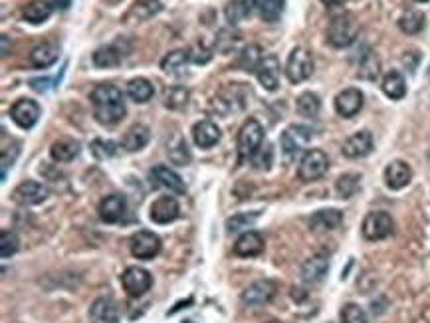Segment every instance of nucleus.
Segmentation results:
<instances>
[{
  "mask_svg": "<svg viewBox=\"0 0 430 323\" xmlns=\"http://www.w3.org/2000/svg\"><path fill=\"white\" fill-rule=\"evenodd\" d=\"M90 102L93 107V117L102 125H116L127 114L123 93L111 83L95 85L93 92L90 93Z\"/></svg>",
  "mask_w": 430,
  "mask_h": 323,
  "instance_id": "obj_1",
  "label": "nucleus"
},
{
  "mask_svg": "<svg viewBox=\"0 0 430 323\" xmlns=\"http://www.w3.org/2000/svg\"><path fill=\"white\" fill-rule=\"evenodd\" d=\"M264 145V129L258 119H248L238 131V163L252 161Z\"/></svg>",
  "mask_w": 430,
  "mask_h": 323,
  "instance_id": "obj_2",
  "label": "nucleus"
},
{
  "mask_svg": "<svg viewBox=\"0 0 430 323\" xmlns=\"http://www.w3.org/2000/svg\"><path fill=\"white\" fill-rule=\"evenodd\" d=\"M359 34V22L353 14H339L327 26V40L335 48H347Z\"/></svg>",
  "mask_w": 430,
  "mask_h": 323,
  "instance_id": "obj_3",
  "label": "nucleus"
},
{
  "mask_svg": "<svg viewBox=\"0 0 430 323\" xmlns=\"http://www.w3.org/2000/svg\"><path fill=\"white\" fill-rule=\"evenodd\" d=\"M393 228H395V222L391 219V214L387 212H381V210H375V212H369L365 220H363V226H361V232H363V238L369 240V242H379V240H384L387 236L393 234Z\"/></svg>",
  "mask_w": 430,
  "mask_h": 323,
  "instance_id": "obj_4",
  "label": "nucleus"
},
{
  "mask_svg": "<svg viewBox=\"0 0 430 323\" xmlns=\"http://www.w3.org/2000/svg\"><path fill=\"white\" fill-rule=\"evenodd\" d=\"M314 74V58L305 48H293L286 62V78L291 83H302Z\"/></svg>",
  "mask_w": 430,
  "mask_h": 323,
  "instance_id": "obj_5",
  "label": "nucleus"
},
{
  "mask_svg": "<svg viewBox=\"0 0 430 323\" xmlns=\"http://www.w3.org/2000/svg\"><path fill=\"white\" fill-rule=\"evenodd\" d=\"M329 169V157L321 149L307 151L300 161V169H298V177L303 183H312L321 179Z\"/></svg>",
  "mask_w": 430,
  "mask_h": 323,
  "instance_id": "obj_6",
  "label": "nucleus"
},
{
  "mask_svg": "<svg viewBox=\"0 0 430 323\" xmlns=\"http://www.w3.org/2000/svg\"><path fill=\"white\" fill-rule=\"evenodd\" d=\"M312 137H314V133H312L310 128H305V125H290L282 133V139H279L284 155L288 159H296L310 145Z\"/></svg>",
  "mask_w": 430,
  "mask_h": 323,
  "instance_id": "obj_7",
  "label": "nucleus"
},
{
  "mask_svg": "<svg viewBox=\"0 0 430 323\" xmlns=\"http://www.w3.org/2000/svg\"><path fill=\"white\" fill-rule=\"evenodd\" d=\"M121 286H123L129 298H141L151 289L153 277L145 268L129 266L127 270L121 274Z\"/></svg>",
  "mask_w": 430,
  "mask_h": 323,
  "instance_id": "obj_8",
  "label": "nucleus"
},
{
  "mask_svg": "<svg viewBox=\"0 0 430 323\" xmlns=\"http://www.w3.org/2000/svg\"><path fill=\"white\" fill-rule=\"evenodd\" d=\"M129 250L137 260H153L161 252V238L149 231H139L131 236Z\"/></svg>",
  "mask_w": 430,
  "mask_h": 323,
  "instance_id": "obj_9",
  "label": "nucleus"
},
{
  "mask_svg": "<svg viewBox=\"0 0 430 323\" xmlns=\"http://www.w3.org/2000/svg\"><path fill=\"white\" fill-rule=\"evenodd\" d=\"M274 296H276V284L270 280H258L242 291V301L248 308H260L274 300Z\"/></svg>",
  "mask_w": 430,
  "mask_h": 323,
  "instance_id": "obj_10",
  "label": "nucleus"
},
{
  "mask_svg": "<svg viewBox=\"0 0 430 323\" xmlns=\"http://www.w3.org/2000/svg\"><path fill=\"white\" fill-rule=\"evenodd\" d=\"M40 105L34 99H18L11 107V119L20 129H32L40 119Z\"/></svg>",
  "mask_w": 430,
  "mask_h": 323,
  "instance_id": "obj_11",
  "label": "nucleus"
},
{
  "mask_svg": "<svg viewBox=\"0 0 430 323\" xmlns=\"http://www.w3.org/2000/svg\"><path fill=\"white\" fill-rule=\"evenodd\" d=\"M12 198H14V202H18L22 207L40 205L48 198V186L36 183V181H24L12 191Z\"/></svg>",
  "mask_w": 430,
  "mask_h": 323,
  "instance_id": "obj_12",
  "label": "nucleus"
},
{
  "mask_svg": "<svg viewBox=\"0 0 430 323\" xmlns=\"http://www.w3.org/2000/svg\"><path fill=\"white\" fill-rule=\"evenodd\" d=\"M97 210H99V219L104 220L105 224H117V222L125 219L127 200H125L123 195H109L99 202Z\"/></svg>",
  "mask_w": 430,
  "mask_h": 323,
  "instance_id": "obj_13",
  "label": "nucleus"
},
{
  "mask_svg": "<svg viewBox=\"0 0 430 323\" xmlns=\"http://www.w3.org/2000/svg\"><path fill=\"white\" fill-rule=\"evenodd\" d=\"M179 214H181V207L176 202V198L169 195L159 196L151 205V212H149L151 220L157 224H169V222L179 219Z\"/></svg>",
  "mask_w": 430,
  "mask_h": 323,
  "instance_id": "obj_14",
  "label": "nucleus"
},
{
  "mask_svg": "<svg viewBox=\"0 0 430 323\" xmlns=\"http://www.w3.org/2000/svg\"><path fill=\"white\" fill-rule=\"evenodd\" d=\"M90 322L92 323H119V308L116 300L102 296L90 305Z\"/></svg>",
  "mask_w": 430,
  "mask_h": 323,
  "instance_id": "obj_15",
  "label": "nucleus"
},
{
  "mask_svg": "<svg viewBox=\"0 0 430 323\" xmlns=\"http://www.w3.org/2000/svg\"><path fill=\"white\" fill-rule=\"evenodd\" d=\"M365 104L363 92H359L357 88H347L341 93H338L335 97V111L341 117H353L359 114Z\"/></svg>",
  "mask_w": 430,
  "mask_h": 323,
  "instance_id": "obj_16",
  "label": "nucleus"
},
{
  "mask_svg": "<svg viewBox=\"0 0 430 323\" xmlns=\"http://www.w3.org/2000/svg\"><path fill=\"white\" fill-rule=\"evenodd\" d=\"M260 85L268 92H276L279 85V62L276 56H264L256 69Z\"/></svg>",
  "mask_w": 430,
  "mask_h": 323,
  "instance_id": "obj_17",
  "label": "nucleus"
},
{
  "mask_svg": "<svg viewBox=\"0 0 430 323\" xmlns=\"http://www.w3.org/2000/svg\"><path fill=\"white\" fill-rule=\"evenodd\" d=\"M221 128L210 119H202V121L195 123V128H193V139H195L197 147H200V149L214 147L221 141Z\"/></svg>",
  "mask_w": 430,
  "mask_h": 323,
  "instance_id": "obj_18",
  "label": "nucleus"
},
{
  "mask_svg": "<svg viewBox=\"0 0 430 323\" xmlns=\"http://www.w3.org/2000/svg\"><path fill=\"white\" fill-rule=\"evenodd\" d=\"M341 151H343V155H345L347 159L367 157L373 151V135L369 131H359V133L351 135V137L343 143Z\"/></svg>",
  "mask_w": 430,
  "mask_h": 323,
  "instance_id": "obj_19",
  "label": "nucleus"
},
{
  "mask_svg": "<svg viewBox=\"0 0 430 323\" xmlns=\"http://www.w3.org/2000/svg\"><path fill=\"white\" fill-rule=\"evenodd\" d=\"M151 179L157 185L167 188V191L173 193V195H185L186 193V186L185 183H183V179L174 173L173 169H169V167H165V165H157V167L153 169Z\"/></svg>",
  "mask_w": 430,
  "mask_h": 323,
  "instance_id": "obj_20",
  "label": "nucleus"
},
{
  "mask_svg": "<svg viewBox=\"0 0 430 323\" xmlns=\"http://www.w3.org/2000/svg\"><path fill=\"white\" fill-rule=\"evenodd\" d=\"M264 252V238L260 232H244L236 242H234V254L240 258H254Z\"/></svg>",
  "mask_w": 430,
  "mask_h": 323,
  "instance_id": "obj_21",
  "label": "nucleus"
},
{
  "mask_svg": "<svg viewBox=\"0 0 430 323\" xmlns=\"http://www.w3.org/2000/svg\"><path fill=\"white\" fill-rule=\"evenodd\" d=\"M163 11V2L161 0H135L131 4V8L125 14V22H143L149 20L155 14Z\"/></svg>",
  "mask_w": 430,
  "mask_h": 323,
  "instance_id": "obj_22",
  "label": "nucleus"
},
{
  "mask_svg": "<svg viewBox=\"0 0 430 323\" xmlns=\"http://www.w3.org/2000/svg\"><path fill=\"white\" fill-rule=\"evenodd\" d=\"M410 179H412V171L405 161H393L384 169V183L393 191L405 188L410 183Z\"/></svg>",
  "mask_w": 430,
  "mask_h": 323,
  "instance_id": "obj_23",
  "label": "nucleus"
},
{
  "mask_svg": "<svg viewBox=\"0 0 430 323\" xmlns=\"http://www.w3.org/2000/svg\"><path fill=\"white\" fill-rule=\"evenodd\" d=\"M329 270V258L326 254H315L310 260H305L302 266V277L307 284H317L326 277Z\"/></svg>",
  "mask_w": 430,
  "mask_h": 323,
  "instance_id": "obj_24",
  "label": "nucleus"
},
{
  "mask_svg": "<svg viewBox=\"0 0 430 323\" xmlns=\"http://www.w3.org/2000/svg\"><path fill=\"white\" fill-rule=\"evenodd\" d=\"M151 139V133H149V128L143 125V123H135L125 131V135L121 137V147L127 151V153H135V151H141Z\"/></svg>",
  "mask_w": 430,
  "mask_h": 323,
  "instance_id": "obj_25",
  "label": "nucleus"
},
{
  "mask_svg": "<svg viewBox=\"0 0 430 323\" xmlns=\"http://www.w3.org/2000/svg\"><path fill=\"white\" fill-rule=\"evenodd\" d=\"M341 222H343V212H341V210H335V208L317 210L314 217H312V220H310L312 228L319 232L335 231V228L341 226Z\"/></svg>",
  "mask_w": 430,
  "mask_h": 323,
  "instance_id": "obj_26",
  "label": "nucleus"
},
{
  "mask_svg": "<svg viewBox=\"0 0 430 323\" xmlns=\"http://www.w3.org/2000/svg\"><path fill=\"white\" fill-rule=\"evenodd\" d=\"M80 155V143L74 139H60L50 147V157L56 163H70Z\"/></svg>",
  "mask_w": 430,
  "mask_h": 323,
  "instance_id": "obj_27",
  "label": "nucleus"
},
{
  "mask_svg": "<svg viewBox=\"0 0 430 323\" xmlns=\"http://www.w3.org/2000/svg\"><path fill=\"white\" fill-rule=\"evenodd\" d=\"M54 6L48 0H32L24 6L22 18L30 24H44L52 16Z\"/></svg>",
  "mask_w": 430,
  "mask_h": 323,
  "instance_id": "obj_28",
  "label": "nucleus"
},
{
  "mask_svg": "<svg viewBox=\"0 0 430 323\" xmlns=\"http://www.w3.org/2000/svg\"><path fill=\"white\" fill-rule=\"evenodd\" d=\"M250 6L264 22H278L284 12V0H250Z\"/></svg>",
  "mask_w": 430,
  "mask_h": 323,
  "instance_id": "obj_29",
  "label": "nucleus"
},
{
  "mask_svg": "<svg viewBox=\"0 0 430 323\" xmlns=\"http://www.w3.org/2000/svg\"><path fill=\"white\" fill-rule=\"evenodd\" d=\"M58 46H54V44H40V46H36L34 50L30 52L28 60H30V64H32L34 68H50L52 64L58 62Z\"/></svg>",
  "mask_w": 430,
  "mask_h": 323,
  "instance_id": "obj_30",
  "label": "nucleus"
},
{
  "mask_svg": "<svg viewBox=\"0 0 430 323\" xmlns=\"http://www.w3.org/2000/svg\"><path fill=\"white\" fill-rule=\"evenodd\" d=\"M381 88H383V93L387 95V97H391V99H403L405 97V93H407V83H405V78H403V74L401 71H389L387 76L383 78V83H381Z\"/></svg>",
  "mask_w": 430,
  "mask_h": 323,
  "instance_id": "obj_31",
  "label": "nucleus"
},
{
  "mask_svg": "<svg viewBox=\"0 0 430 323\" xmlns=\"http://www.w3.org/2000/svg\"><path fill=\"white\" fill-rule=\"evenodd\" d=\"M262 60H264V56H262V48L258 46V44H248V46H244L240 50L236 64H238V68L242 69V71L252 74V71H256Z\"/></svg>",
  "mask_w": 430,
  "mask_h": 323,
  "instance_id": "obj_32",
  "label": "nucleus"
},
{
  "mask_svg": "<svg viewBox=\"0 0 430 323\" xmlns=\"http://www.w3.org/2000/svg\"><path fill=\"white\" fill-rule=\"evenodd\" d=\"M127 95L135 104H147L155 95V88L149 80L145 78H135L127 83Z\"/></svg>",
  "mask_w": 430,
  "mask_h": 323,
  "instance_id": "obj_33",
  "label": "nucleus"
},
{
  "mask_svg": "<svg viewBox=\"0 0 430 323\" xmlns=\"http://www.w3.org/2000/svg\"><path fill=\"white\" fill-rule=\"evenodd\" d=\"M92 60L93 64H95V68H117L121 64V52L116 46H102L93 52Z\"/></svg>",
  "mask_w": 430,
  "mask_h": 323,
  "instance_id": "obj_34",
  "label": "nucleus"
},
{
  "mask_svg": "<svg viewBox=\"0 0 430 323\" xmlns=\"http://www.w3.org/2000/svg\"><path fill=\"white\" fill-rule=\"evenodd\" d=\"M424 24H426V18H424V14L419 11H408L398 18V28L408 36L422 32Z\"/></svg>",
  "mask_w": 430,
  "mask_h": 323,
  "instance_id": "obj_35",
  "label": "nucleus"
},
{
  "mask_svg": "<svg viewBox=\"0 0 430 323\" xmlns=\"http://www.w3.org/2000/svg\"><path fill=\"white\" fill-rule=\"evenodd\" d=\"M190 60V52L188 50H173L169 52L163 60H161V69L165 74H176L185 68L186 62Z\"/></svg>",
  "mask_w": 430,
  "mask_h": 323,
  "instance_id": "obj_36",
  "label": "nucleus"
},
{
  "mask_svg": "<svg viewBox=\"0 0 430 323\" xmlns=\"http://www.w3.org/2000/svg\"><path fill=\"white\" fill-rule=\"evenodd\" d=\"M296 107H298V114H300V116L312 117V119H314V117L319 116V109H321V99H319V95H317V93L305 92L298 97V104H296Z\"/></svg>",
  "mask_w": 430,
  "mask_h": 323,
  "instance_id": "obj_37",
  "label": "nucleus"
},
{
  "mask_svg": "<svg viewBox=\"0 0 430 323\" xmlns=\"http://www.w3.org/2000/svg\"><path fill=\"white\" fill-rule=\"evenodd\" d=\"M250 0H230L224 8V14H226V20L236 26L242 20H246L250 16Z\"/></svg>",
  "mask_w": 430,
  "mask_h": 323,
  "instance_id": "obj_38",
  "label": "nucleus"
},
{
  "mask_svg": "<svg viewBox=\"0 0 430 323\" xmlns=\"http://www.w3.org/2000/svg\"><path fill=\"white\" fill-rule=\"evenodd\" d=\"M379 74H381V60H379V56H377L375 52L369 50V52L363 56V60H361L359 78L373 81L379 78Z\"/></svg>",
  "mask_w": 430,
  "mask_h": 323,
  "instance_id": "obj_39",
  "label": "nucleus"
},
{
  "mask_svg": "<svg viewBox=\"0 0 430 323\" xmlns=\"http://www.w3.org/2000/svg\"><path fill=\"white\" fill-rule=\"evenodd\" d=\"M163 99L169 109H183L188 104V90L181 88V85H173V88L165 90Z\"/></svg>",
  "mask_w": 430,
  "mask_h": 323,
  "instance_id": "obj_40",
  "label": "nucleus"
},
{
  "mask_svg": "<svg viewBox=\"0 0 430 323\" xmlns=\"http://www.w3.org/2000/svg\"><path fill=\"white\" fill-rule=\"evenodd\" d=\"M361 186V177L355 173H347V174H341L338 179V183H335V188H338L339 196H343V198H349V196H353L357 191H359Z\"/></svg>",
  "mask_w": 430,
  "mask_h": 323,
  "instance_id": "obj_41",
  "label": "nucleus"
},
{
  "mask_svg": "<svg viewBox=\"0 0 430 323\" xmlns=\"http://www.w3.org/2000/svg\"><path fill=\"white\" fill-rule=\"evenodd\" d=\"M18 250H20L18 236L11 231L2 232V236H0V256H2V258H12Z\"/></svg>",
  "mask_w": 430,
  "mask_h": 323,
  "instance_id": "obj_42",
  "label": "nucleus"
},
{
  "mask_svg": "<svg viewBox=\"0 0 430 323\" xmlns=\"http://www.w3.org/2000/svg\"><path fill=\"white\" fill-rule=\"evenodd\" d=\"M341 323H367V313L357 303H345L339 312Z\"/></svg>",
  "mask_w": 430,
  "mask_h": 323,
  "instance_id": "obj_43",
  "label": "nucleus"
},
{
  "mask_svg": "<svg viewBox=\"0 0 430 323\" xmlns=\"http://www.w3.org/2000/svg\"><path fill=\"white\" fill-rule=\"evenodd\" d=\"M169 157H171V161H173L174 165H181V167H185V165L190 163V153L186 149L185 139L176 137L174 145L169 147Z\"/></svg>",
  "mask_w": 430,
  "mask_h": 323,
  "instance_id": "obj_44",
  "label": "nucleus"
},
{
  "mask_svg": "<svg viewBox=\"0 0 430 323\" xmlns=\"http://www.w3.org/2000/svg\"><path fill=\"white\" fill-rule=\"evenodd\" d=\"M92 153L95 159H109V157H113L117 153V145L113 143V141H105V139H95L92 143Z\"/></svg>",
  "mask_w": 430,
  "mask_h": 323,
  "instance_id": "obj_45",
  "label": "nucleus"
},
{
  "mask_svg": "<svg viewBox=\"0 0 430 323\" xmlns=\"http://www.w3.org/2000/svg\"><path fill=\"white\" fill-rule=\"evenodd\" d=\"M258 219V212L254 214H236L233 219L226 220V231L228 232H238L246 228V226H252V222Z\"/></svg>",
  "mask_w": 430,
  "mask_h": 323,
  "instance_id": "obj_46",
  "label": "nucleus"
},
{
  "mask_svg": "<svg viewBox=\"0 0 430 323\" xmlns=\"http://www.w3.org/2000/svg\"><path fill=\"white\" fill-rule=\"evenodd\" d=\"M272 159H274V149H272V145H262V149L254 155L252 161H254V167H256V169H260V171H268L270 165H272Z\"/></svg>",
  "mask_w": 430,
  "mask_h": 323,
  "instance_id": "obj_47",
  "label": "nucleus"
},
{
  "mask_svg": "<svg viewBox=\"0 0 430 323\" xmlns=\"http://www.w3.org/2000/svg\"><path fill=\"white\" fill-rule=\"evenodd\" d=\"M50 81H52L50 78H44V80H42V78H38V80L30 81V88H32L34 92L44 93V92H48V90H50L52 85H54V83H50Z\"/></svg>",
  "mask_w": 430,
  "mask_h": 323,
  "instance_id": "obj_48",
  "label": "nucleus"
},
{
  "mask_svg": "<svg viewBox=\"0 0 430 323\" xmlns=\"http://www.w3.org/2000/svg\"><path fill=\"white\" fill-rule=\"evenodd\" d=\"M54 8H60V11H66V8H70L71 0H48Z\"/></svg>",
  "mask_w": 430,
  "mask_h": 323,
  "instance_id": "obj_49",
  "label": "nucleus"
},
{
  "mask_svg": "<svg viewBox=\"0 0 430 323\" xmlns=\"http://www.w3.org/2000/svg\"><path fill=\"white\" fill-rule=\"evenodd\" d=\"M8 36L2 34V56H8Z\"/></svg>",
  "mask_w": 430,
  "mask_h": 323,
  "instance_id": "obj_50",
  "label": "nucleus"
},
{
  "mask_svg": "<svg viewBox=\"0 0 430 323\" xmlns=\"http://www.w3.org/2000/svg\"><path fill=\"white\" fill-rule=\"evenodd\" d=\"M326 6H339V4H343V2H347V0H321Z\"/></svg>",
  "mask_w": 430,
  "mask_h": 323,
  "instance_id": "obj_51",
  "label": "nucleus"
},
{
  "mask_svg": "<svg viewBox=\"0 0 430 323\" xmlns=\"http://www.w3.org/2000/svg\"><path fill=\"white\" fill-rule=\"evenodd\" d=\"M417 2H429V0H417Z\"/></svg>",
  "mask_w": 430,
  "mask_h": 323,
  "instance_id": "obj_52",
  "label": "nucleus"
},
{
  "mask_svg": "<svg viewBox=\"0 0 430 323\" xmlns=\"http://www.w3.org/2000/svg\"><path fill=\"white\" fill-rule=\"evenodd\" d=\"M268 323H279V322H268Z\"/></svg>",
  "mask_w": 430,
  "mask_h": 323,
  "instance_id": "obj_53",
  "label": "nucleus"
},
{
  "mask_svg": "<svg viewBox=\"0 0 430 323\" xmlns=\"http://www.w3.org/2000/svg\"><path fill=\"white\" fill-rule=\"evenodd\" d=\"M185 323H193V322H190V319H188V322H185Z\"/></svg>",
  "mask_w": 430,
  "mask_h": 323,
  "instance_id": "obj_54",
  "label": "nucleus"
},
{
  "mask_svg": "<svg viewBox=\"0 0 430 323\" xmlns=\"http://www.w3.org/2000/svg\"><path fill=\"white\" fill-rule=\"evenodd\" d=\"M429 157H430V155H429Z\"/></svg>",
  "mask_w": 430,
  "mask_h": 323,
  "instance_id": "obj_55",
  "label": "nucleus"
}]
</instances>
